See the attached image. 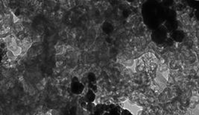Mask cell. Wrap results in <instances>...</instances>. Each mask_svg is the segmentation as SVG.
<instances>
[{"label": "cell", "mask_w": 199, "mask_h": 115, "mask_svg": "<svg viewBox=\"0 0 199 115\" xmlns=\"http://www.w3.org/2000/svg\"><path fill=\"white\" fill-rule=\"evenodd\" d=\"M123 109L120 107L119 105H116V107L113 109H112L111 111L109 112L110 115H121V111Z\"/></svg>", "instance_id": "10"}, {"label": "cell", "mask_w": 199, "mask_h": 115, "mask_svg": "<svg viewBox=\"0 0 199 115\" xmlns=\"http://www.w3.org/2000/svg\"><path fill=\"white\" fill-rule=\"evenodd\" d=\"M168 32L163 25L154 29L151 33V40L157 44H161L166 42L167 39Z\"/></svg>", "instance_id": "2"}, {"label": "cell", "mask_w": 199, "mask_h": 115, "mask_svg": "<svg viewBox=\"0 0 199 115\" xmlns=\"http://www.w3.org/2000/svg\"><path fill=\"white\" fill-rule=\"evenodd\" d=\"M80 82V81H79V79H78V78L76 76L72 77V80H71V82Z\"/></svg>", "instance_id": "14"}, {"label": "cell", "mask_w": 199, "mask_h": 115, "mask_svg": "<svg viewBox=\"0 0 199 115\" xmlns=\"http://www.w3.org/2000/svg\"><path fill=\"white\" fill-rule=\"evenodd\" d=\"M105 112L103 104H97L95 105L93 114V115H103Z\"/></svg>", "instance_id": "8"}, {"label": "cell", "mask_w": 199, "mask_h": 115, "mask_svg": "<svg viewBox=\"0 0 199 115\" xmlns=\"http://www.w3.org/2000/svg\"><path fill=\"white\" fill-rule=\"evenodd\" d=\"M121 115H134L128 109H122L121 111Z\"/></svg>", "instance_id": "13"}, {"label": "cell", "mask_w": 199, "mask_h": 115, "mask_svg": "<svg viewBox=\"0 0 199 115\" xmlns=\"http://www.w3.org/2000/svg\"><path fill=\"white\" fill-rule=\"evenodd\" d=\"M103 115H110V114H109V112H105Z\"/></svg>", "instance_id": "15"}, {"label": "cell", "mask_w": 199, "mask_h": 115, "mask_svg": "<svg viewBox=\"0 0 199 115\" xmlns=\"http://www.w3.org/2000/svg\"><path fill=\"white\" fill-rule=\"evenodd\" d=\"M185 37V34L182 30H175L171 33V39L174 42L181 43Z\"/></svg>", "instance_id": "4"}, {"label": "cell", "mask_w": 199, "mask_h": 115, "mask_svg": "<svg viewBox=\"0 0 199 115\" xmlns=\"http://www.w3.org/2000/svg\"><path fill=\"white\" fill-rule=\"evenodd\" d=\"M96 93L93 92L91 89H88L84 97V100L85 101L86 103H92V102H94V101L96 100Z\"/></svg>", "instance_id": "6"}, {"label": "cell", "mask_w": 199, "mask_h": 115, "mask_svg": "<svg viewBox=\"0 0 199 115\" xmlns=\"http://www.w3.org/2000/svg\"><path fill=\"white\" fill-rule=\"evenodd\" d=\"M95 105H96L93 103V102H92V103H87L86 104L85 109L88 111V112L92 113V114H93V110H94V108H95Z\"/></svg>", "instance_id": "11"}, {"label": "cell", "mask_w": 199, "mask_h": 115, "mask_svg": "<svg viewBox=\"0 0 199 115\" xmlns=\"http://www.w3.org/2000/svg\"><path fill=\"white\" fill-rule=\"evenodd\" d=\"M166 8L157 1L146 2L142 8L143 22L147 27L154 29L158 28L166 21Z\"/></svg>", "instance_id": "1"}, {"label": "cell", "mask_w": 199, "mask_h": 115, "mask_svg": "<svg viewBox=\"0 0 199 115\" xmlns=\"http://www.w3.org/2000/svg\"><path fill=\"white\" fill-rule=\"evenodd\" d=\"M87 81H88V84L96 85V82H97L96 75L93 73H89L87 74Z\"/></svg>", "instance_id": "9"}, {"label": "cell", "mask_w": 199, "mask_h": 115, "mask_svg": "<svg viewBox=\"0 0 199 115\" xmlns=\"http://www.w3.org/2000/svg\"><path fill=\"white\" fill-rule=\"evenodd\" d=\"M88 89H91L94 93H97L98 91V87L96 85H93V84H88Z\"/></svg>", "instance_id": "12"}, {"label": "cell", "mask_w": 199, "mask_h": 115, "mask_svg": "<svg viewBox=\"0 0 199 115\" xmlns=\"http://www.w3.org/2000/svg\"><path fill=\"white\" fill-rule=\"evenodd\" d=\"M84 88H85V87L82 82H71L70 90L75 95H81L84 92Z\"/></svg>", "instance_id": "3"}, {"label": "cell", "mask_w": 199, "mask_h": 115, "mask_svg": "<svg viewBox=\"0 0 199 115\" xmlns=\"http://www.w3.org/2000/svg\"><path fill=\"white\" fill-rule=\"evenodd\" d=\"M166 29L168 32H174L177 30L178 28V23L177 20H173V21H165L164 23L163 24Z\"/></svg>", "instance_id": "5"}, {"label": "cell", "mask_w": 199, "mask_h": 115, "mask_svg": "<svg viewBox=\"0 0 199 115\" xmlns=\"http://www.w3.org/2000/svg\"><path fill=\"white\" fill-rule=\"evenodd\" d=\"M176 18H177L176 11L172 8H166L165 13L166 21H173V20H176Z\"/></svg>", "instance_id": "7"}]
</instances>
